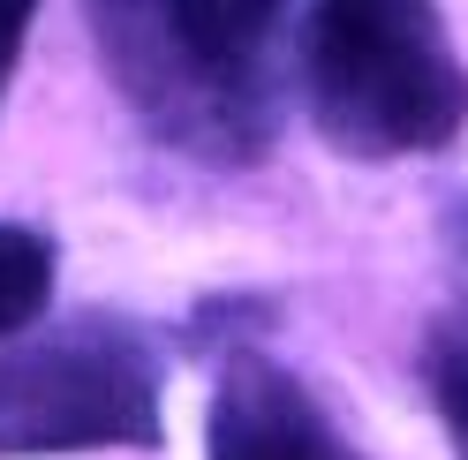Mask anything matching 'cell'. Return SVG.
Instances as JSON below:
<instances>
[{
    "instance_id": "5",
    "label": "cell",
    "mask_w": 468,
    "mask_h": 460,
    "mask_svg": "<svg viewBox=\"0 0 468 460\" xmlns=\"http://www.w3.org/2000/svg\"><path fill=\"white\" fill-rule=\"evenodd\" d=\"M46 302H53V242L38 226L0 219V348L16 332H31Z\"/></svg>"
},
{
    "instance_id": "7",
    "label": "cell",
    "mask_w": 468,
    "mask_h": 460,
    "mask_svg": "<svg viewBox=\"0 0 468 460\" xmlns=\"http://www.w3.org/2000/svg\"><path fill=\"white\" fill-rule=\"evenodd\" d=\"M31 16H38V0H0V106H8V83H16V61H23V38H31Z\"/></svg>"
},
{
    "instance_id": "1",
    "label": "cell",
    "mask_w": 468,
    "mask_h": 460,
    "mask_svg": "<svg viewBox=\"0 0 468 460\" xmlns=\"http://www.w3.org/2000/svg\"><path fill=\"white\" fill-rule=\"evenodd\" d=\"M287 16L295 0H83L113 99L197 166L272 152Z\"/></svg>"
},
{
    "instance_id": "8",
    "label": "cell",
    "mask_w": 468,
    "mask_h": 460,
    "mask_svg": "<svg viewBox=\"0 0 468 460\" xmlns=\"http://www.w3.org/2000/svg\"><path fill=\"white\" fill-rule=\"evenodd\" d=\"M438 235H446V256H453V272H461V287H468V189L446 196V219H438Z\"/></svg>"
},
{
    "instance_id": "6",
    "label": "cell",
    "mask_w": 468,
    "mask_h": 460,
    "mask_svg": "<svg viewBox=\"0 0 468 460\" xmlns=\"http://www.w3.org/2000/svg\"><path fill=\"white\" fill-rule=\"evenodd\" d=\"M423 392L446 423L453 453L468 460V318H438L423 332Z\"/></svg>"
},
{
    "instance_id": "3",
    "label": "cell",
    "mask_w": 468,
    "mask_h": 460,
    "mask_svg": "<svg viewBox=\"0 0 468 460\" xmlns=\"http://www.w3.org/2000/svg\"><path fill=\"white\" fill-rule=\"evenodd\" d=\"M166 430V362L159 340L113 318H83L0 348V453H99V445H159Z\"/></svg>"
},
{
    "instance_id": "4",
    "label": "cell",
    "mask_w": 468,
    "mask_h": 460,
    "mask_svg": "<svg viewBox=\"0 0 468 460\" xmlns=\"http://www.w3.org/2000/svg\"><path fill=\"white\" fill-rule=\"evenodd\" d=\"M204 453L212 460H363L340 438V423L317 408V392L257 348H234L219 362Z\"/></svg>"
},
{
    "instance_id": "2",
    "label": "cell",
    "mask_w": 468,
    "mask_h": 460,
    "mask_svg": "<svg viewBox=\"0 0 468 460\" xmlns=\"http://www.w3.org/2000/svg\"><path fill=\"white\" fill-rule=\"evenodd\" d=\"M295 76L317 136L363 166L446 152L468 129V61L438 0H310Z\"/></svg>"
}]
</instances>
